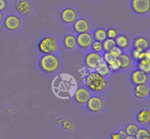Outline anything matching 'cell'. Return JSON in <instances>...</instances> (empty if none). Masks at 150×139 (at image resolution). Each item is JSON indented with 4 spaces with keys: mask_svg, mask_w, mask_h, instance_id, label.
Segmentation results:
<instances>
[{
    "mask_svg": "<svg viewBox=\"0 0 150 139\" xmlns=\"http://www.w3.org/2000/svg\"><path fill=\"white\" fill-rule=\"evenodd\" d=\"M84 83L89 91L95 92H101L107 86L106 80L96 72H92L86 76Z\"/></svg>",
    "mask_w": 150,
    "mask_h": 139,
    "instance_id": "6da1fadb",
    "label": "cell"
},
{
    "mask_svg": "<svg viewBox=\"0 0 150 139\" xmlns=\"http://www.w3.org/2000/svg\"><path fill=\"white\" fill-rule=\"evenodd\" d=\"M60 61L54 54H45L40 59V67L42 72L46 73H55L58 70Z\"/></svg>",
    "mask_w": 150,
    "mask_h": 139,
    "instance_id": "7a4b0ae2",
    "label": "cell"
},
{
    "mask_svg": "<svg viewBox=\"0 0 150 139\" xmlns=\"http://www.w3.org/2000/svg\"><path fill=\"white\" fill-rule=\"evenodd\" d=\"M38 50L42 54H51L57 50V43L53 37L47 36L38 43Z\"/></svg>",
    "mask_w": 150,
    "mask_h": 139,
    "instance_id": "3957f363",
    "label": "cell"
},
{
    "mask_svg": "<svg viewBox=\"0 0 150 139\" xmlns=\"http://www.w3.org/2000/svg\"><path fill=\"white\" fill-rule=\"evenodd\" d=\"M103 61V57L99 53L90 52L85 56L84 63L90 70H95L100 64Z\"/></svg>",
    "mask_w": 150,
    "mask_h": 139,
    "instance_id": "277c9868",
    "label": "cell"
},
{
    "mask_svg": "<svg viewBox=\"0 0 150 139\" xmlns=\"http://www.w3.org/2000/svg\"><path fill=\"white\" fill-rule=\"evenodd\" d=\"M131 8L136 14H146L150 10V0H131Z\"/></svg>",
    "mask_w": 150,
    "mask_h": 139,
    "instance_id": "5b68a950",
    "label": "cell"
},
{
    "mask_svg": "<svg viewBox=\"0 0 150 139\" xmlns=\"http://www.w3.org/2000/svg\"><path fill=\"white\" fill-rule=\"evenodd\" d=\"M102 57L104 62L108 64L111 72H119L121 70L119 58H116L115 56H114L109 51L104 53L103 56Z\"/></svg>",
    "mask_w": 150,
    "mask_h": 139,
    "instance_id": "8992f818",
    "label": "cell"
},
{
    "mask_svg": "<svg viewBox=\"0 0 150 139\" xmlns=\"http://www.w3.org/2000/svg\"><path fill=\"white\" fill-rule=\"evenodd\" d=\"M91 97V92L87 88L79 87L74 93V99L77 103L84 105Z\"/></svg>",
    "mask_w": 150,
    "mask_h": 139,
    "instance_id": "52a82bcc",
    "label": "cell"
},
{
    "mask_svg": "<svg viewBox=\"0 0 150 139\" xmlns=\"http://www.w3.org/2000/svg\"><path fill=\"white\" fill-rule=\"evenodd\" d=\"M88 110L92 113H98L103 108L104 102L100 97H91L86 102Z\"/></svg>",
    "mask_w": 150,
    "mask_h": 139,
    "instance_id": "ba28073f",
    "label": "cell"
},
{
    "mask_svg": "<svg viewBox=\"0 0 150 139\" xmlns=\"http://www.w3.org/2000/svg\"><path fill=\"white\" fill-rule=\"evenodd\" d=\"M21 21L18 16L14 15H10L7 16L4 19V27L8 31H16L20 28Z\"/></svg>",
    "mask_w": 150,
    "mask_h": 139,
    "instance_id": "9c48e42d",
    "label": "cell"
},
{
    "mask_svg": "<svg viewBox=\"0 0 150 139\" xmlns=\"http://www.w3.org/2000/svg\"><path fill=\"white\" fill-rule=\"evenodd\" d=\"M76 41H77V45L81 48L86 49L91 46L94 41V38L91 34L85 32V33L79 34L76 37Z\"/></svg>",
    "mask_w": 150,
    "mask_h": 139,
    "instance_id": "30bf717a",
    "label": "cell"
},
{
    "mask_svg": "<svg viewBox=\"0 0 150 139\" xmlns=\"http://www.w3.org/2000/svg\"><path fill=\"white\" fill-rule=\"evenodd\" d=\"M130 80H131L132 83L134 85L143 84V83H147L149 80V76H148V74L145 73L144 72L136 70L131 73Z\"/></svg>",
    "mask_w": 150,
    "mask_h": 139,
    "instance_id": "8fae6325",
    "label": "cell"
},
{
    "mask_svg": "<svg viewBox=\"0 0 150 139\" xmlns=\"http://www.w3.org/2000/svg\"><path fill=\"white\" fill-rule=\"evenodd\" d=\"M16 10L21 16H28L31 13L32 7L29 0H16L15 2Z\"/></svg>",
    "mask_w": 150,
    "mask_h": 139,
    "instance_id": "7c38bea8",
    "label": "cell"
},
{
    "mask_svg": "<svg viewBox=\"0 0 150 139\" xmlns=\"http://www.w3.org/2000/svg\"><path fill=\"white\" fill-rule=\"evenodd\" d=\"M78 15L75 10L72 8H66L61 13V19L64 23L71 24L77 20Z\"/></svg>",
    "mask_w": 150,
    "mask_h": 139,
    "instance_id": "4fadbf2b",
    "label": "cell"
},
{
    "mask_svg": "<svg viewBox=\"0 0 150 139\" xmlns=\"http://www.w3.org/2000/svg\"><path fill=\"white\" fill-rule=\"evenodd\" d=\"M89 28H90L89 23L84 18L77 19L73 23V29L78 34L88 32V31L89 30Z\"/></svg>",
    "mask_w": 150,
    "mask_h": 139,
    "instance_id": "5bb4252c",
    "label": "cell"
},
{
    "mask_svg": "<svg viewBox=\"0 0 150 139\" xmlns=\"http://www.w3.org/2000/svg\"><path fill=\"white\" fill-rule=\"evenodd\" d=\"M149 48V40L144 37H139L133 41V48L140 51H147Z\"/></svg>",
    "mask_w": 150,
    "mask_h": 139,
    "instance_id": "9a60e30c",
    "label": "cell"
},
{
    "mask_svg": "<svg viewBox=\"0 0 150 139\" xmlns=\"http://www.w3.org/2000/svg\"><path fill=\"white\" fill-rule=\"evenodd\" d=\"M149 88L146 85V83H143V84L136 85L134 89V95L135 96L139 99H144L146 97L149 95Z\"/></svg>",
    "mask_w": 150,
    "mask_h": 139,
    "instance_id": "2e32d148",
    "label": "cell"
},
{
    "mask_svg": "<svg viewBox=\"0 0 150 139\" xmlns=\"http://www.w3.org/2000/svg\"><path fill=\"white\" fill-rule=\"evenodd\" d=\"M114 41H115L116 46L121 48L122 50L127 48L129 47V45H130V40L125 35H118L115 38Z\"/></svg>",
    "mask_w": 150,
    "mask_h": 139,
    "instance_id": "e0dca14e",
    "label": "cell"
},
{
    "mask_svg": "<svg viewBox=\"0 0 150 139\" xmlns=\"http://www.w3.org/2000/svg\"><path fill=\"white\" fill-rule=\"evenodd\" d=\"M63 45L65 48L69 50H73L77 45V41H76V37L73 35H67L64 37L63 40Z\"/></svg>",
    "mask_w": 150,
    "mask_h": 139,
    "instance_id": "ac0fdd59",
    "label": "cell"
},
{
    "mask_svg": "<svg viewBox=\"0 0 150 139\" xmlns=\"http://www.w3.org/2000/svg\"><path fill=\"white\" fill-rule=\"evenodd\" d=\"M150 113L148 110H142L138 113L136 116V120L140 124H146L149 121Z\"/></svg>",
    "mask_w": 150,
    "mask_h": 139,
    "instance_id": "d6986e66",
    "label": "cell"
},
{
    "mask_svg": "<svg viewBox=\"0 0 150 139\" xmlns=\"http://www.w3.org/2000/svg\"><path fill=\"white\" fill-rule=\"evenodd\" d=\"M119 61H120V67L121 70L128 68L131 64V57L126 54H122L119 57Z\"/></svg>",
    "mask_w": 150,
    "mask_h": 139,
    "instance_id": "ffe728a7",
    "label": "cell"
},
{
    "mask_svg": "<svg viewBox=\"0 0 150 139\" xmlns=\"http://www.w3.org/2000/svg\"><path fill=\"white\" fill-rule=\"evenodd\" d=\"M95 71H96L97 73L100 75L103 76V77L108 76V75L111 73V70H110L108 64H107L105 62H104V61H103L101 64H100L99 65H98V67H97Z\"/></svg>",
    "mask_w": 150,
    "mask_h": 139,
    "instance_id": "44dd1931",
    "label": "cell"
},
{
    "mask_svg": "<svg viewBox=\"0 0 150 139\" xmlns=\"http://www.w3.org/2000/svg\"><path fill=\"white\" fill-rule=\"evenodd\" d=\"M92 36H93V38L95 40L103 42V41H104L107 38L106 30L105 29H103V28L97 29L95 31Z\"/></svg>",
    "mask_w": 150,
    "mask_h": 139,
    "instance_id": "7402d4cb",
    "label": "cell"
},
{
    "mask_svg": "<svg viewBox=\"0 0 150 139\" xmlns=\"http://www.w3.org/2000/svg\"><path fill=\"white\" fill-rule=\"evenodd\" d=\"M138 70L149 75L150 73V61L147 60H141L138 61L137 64Z\"/></svg>",
    "mask_w": 150,
    "mask_h": 139,
    "instance_id": "603a6c76",
    "label": "cell"
},
{
    "mask_svg": "<svg viewBox=\"0 0 150 139\" xmlns=\"http://www.w3.org/2000/svg\"><path fill=\"white\" fill-rule=\"evenodd\" d=\"M139 128V127L137 124H134V123H130V124H128L125 127V131L127 135L135 136V135H136V132L138 131Z\"/></svg>",
    "mask_w": 150,
    "mask_h": 139,
    "instance_id": "cb8c5ba5",
    "label": "cell"
},
{
    "mask_svg": "<svg viewBox=\"0 0 150 139\" xmlns=\"http://www.w3.org/2000/svg\"><path fill=\"white\" fill-rule=\"evenodd\" d=\"M102 43H103V51H104L105 52H106V51H109L111 48H113L116 45L114 40L109 39V38H106L105 40L103 41Z\"/></svg>",
    "mask_w": 150,
    "mask_h": 139,
    "instance_id": "d4e9b609",
    "label": "cell"
},
{
    "mask_svg": "<svg viewBox=\"0 0 150 139\" xmlns=\"http://www.w3.org/2000/svg\"><path fill=\"white\" fill-rule=\"evenodd\" d=\"M149 132L146 128H139L138 131L136 132L135 137L136 139H144L146 138L150 137Z\"/></svg>",
    "mask_w": 150,
    "mask_h": 139,
    "instance_id": "484cf974",
    "label": "cell"
},
{
    "mask_svg": "<svg viewBox=\"0 0 150 139\" xmlns=\"http://www.w3.org/2000/svg\"><path fill=\"white\" fill-rule=\"evenodd\" d=\"M90 47L92 48L93 52L99 53L100 54V53L103 51V43L102 42H100V41H93Z\"/></svg>",
    "mask_w": 150,
    "mask_h": 139,
    "instance_id": "4316f807",
    "label": "cell"
},
{
    "mask_svg": "<svg viewBox=\"0 0 150 139\" xmlns=\"http://www.w3.org/2000/svg\"><path fill=\"white\" fill-rule=\"evenodd\" d=\"M119 35L118 31L117 30L114 28H110L108 30L106 31V36L107 38H109V39L115 40V38L117 37Z\"/></svg>",
    "mask_w": 150,
    "mask_h": 139,
    "instance_id": "83f0119b",
    "label": "cell"
},
{
    "mask_svg": "<svg viewBox=\"0 0 150 139\" xmlns=\"http://www.w3.org/2000/svg\"><path fill=\"white\" fill-rule=\"evenodd\" d=\"M109 52L111 53V54H112L114 56H115L116 58H119V57L120 56L122 55V54H123V51L121 49V48H118V47H117L115 45V46L113 48H111V50L109 51Z\"/></svg>",
    "mask_w": 150,
    "mask_h": 139,
    "instance_id": "f1b7e54d",
    "label": "cell"
},
{
    "mask_svg": "<svg viewBox=\"0 0 150 139\" xmlns=\"http://www.w3.org/2000/svg\"><path fill=\"white\" fill-rule=\"evenodd\" d=\"M141 60H147L150 61V52L148 51H142L139 56V61Z\"/></svg>",
    "mask_w": 150,
    "mask_h": 139,
    "instance_id": "f546056e",
    "label": "cell"
},
{
    "mask_svg": "<svg viewBox=\"0 0 150 139\" xmlns=\"http://www.w3.org/2000/svg\"><path fill=\"white\" fill-rule=\"evenodd\" d=\"M142 51H139L137 49H135L133 48V50L131 51V56L133 58V59L136 61H139V56H140V54Z\"/></svg>",
    "mask_w": 150,
    "mask_h": 139,
    "instance_id": "4dcf8cb0",
    "label": "cell"
},
{
    "mask_svg": "<svg viewBox=\"0 0 150 139\" xmlns=\"http://www.w3.org/2000/svg\"><path fill=\"white\" fill-rule=\"evenodd\" d=\"M62 127H64L65 130H72V129H73V122H72V121H68V120L66 119L64 120V121L62 122Z\"/></svg>",
    "mask_w": 150,
    "mask_h": 139,
    "instance_id": "1f68e13d",
    "label": "cell"
},
{
    "mask_svg": "<svg viewBox=\"0 0 150 139\" xmlns=\"http://www.w3.org/2000/svg\"><path fill=\"white\" fill-rule=\"evenodd\" d=\"M111 139H125V137H123L122 135H120L119 133H113L110 135Z\"/></svg>",
    "mask_w": 150,
    "mask_h": 139,
    "instance_id": "d6a6232c",
    "label": "cell"
},
{
    "mask_svg": "<svg viewBox=\"0 0 150 139\" xmlns=\"http://www.w3.org/2000/svg\"><path fill=\"white\" fill-rule=\"evenodd\" d=\"M7 7V2L6 0H0V12H3Z\"/></svg>",
    "mask_w": 150,
    "mask_h": 139,
    "instance_id": "836d02e7",
    "label": "cell"
},
{
    "mask_svg": "<svg viewBox=\"0 0 150 139\" xmlns=\"http://www.w3.org/2000/svg\"><path fill=\"white\" fill-rule=\"evenodd\" d=\"M119 133H120V135H122L123 137H125V138L127 136V134H126L125 131V130H120V131H119Z\"/></svg>",
    "mask_w": 150,
    "mask_h": 139,
    "instance_id": "e575fe53",
    "label": "cell"
},
{
    "mask_svg": "<svg viewBox=\"0 0 150 139\" xmlns=\"http://www.w3.org/2000/svg\"><path fill=\"white\" fill-rule=\"evenodd\" d=\"M125 139H136V137H135V136L127 135L125 138Z\"/></svg>",
    "mask_w": 150,
    "mask_h": 139,
    "instance_id": "d590c367",
    "label": "cell"
},
{
    "mask_svg": "<svg viewBox=\"0 0 150 139\" xmlns=\"http://www.w3.org/2000/svg\"><path fill=\"white\" fill-rule=\"evenodd\" d=\"M2 20H3V14L1 12H0V23H1Z\"/></svg>",
    "mask_w": 150,
    "mask_h": 139,
    "instance_id": "8d00e7d4",
    "label": "cell"
},
{
    "mask_svg": "<svg viewBox=\"0 0 150 139\" xmlns=\"http://www.w3.org/2000/svg\"><path fill=\"white\" fill-rule=\"evenodd\" d=\"M144 139H150V137H148V138H144Z\"/></svg>",
    "mask_w": 150,
    "mask_h": 139,
    "instance_id": "74e56055",
    "label": "cell"
}]
</instances>
